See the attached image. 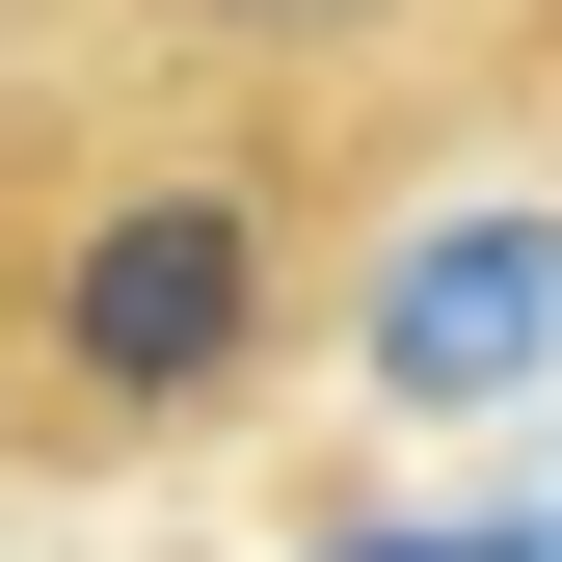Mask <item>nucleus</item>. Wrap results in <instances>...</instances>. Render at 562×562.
I'll list each match as a JSON object with an SVG mask.
<instances>
[{"mask_svg": "<svg viewBox=\"0 0 562 562\" xmlns=\"http://www.w3.org/2000/svg\"><path fill=\"white\" fill-rule=\"evenodd\" d=\"M536 348H562V215H429L375 268V375L402 402H509Z\"/></svg>", "mask_w": 562, "mask_h": 562, "instance_id": "obj_2", "label": "nucleus"}, {"mask_svg": "<svg viewBox=\"0 0 562 562\" xmlns=\"http://www.w3.org/2000/svg\"><path fill=\"white\" fill-rule=\"evenodd\" d=\"M348 562H562V536H348Z\"/></svg>", "mask_w": 562, "mask_h": 562, "instance_id": "obj_3", "label": "nucleus"}, {"mask_svg": "<svg viewBox=\"0 0 562 562\" xmlns=\"http://www.w3.org/2000/svg\"><path fill=\"white\" fill-rule=\"evenodd\" d=\"M54 348H81V402H215L268 348V215L241 188H134V215L54 268Z\"/></svg>", "mask_w": 562, "mask_h": 562, "instance_id": "obj_1", "label": "nucleus"}]
</instances>
